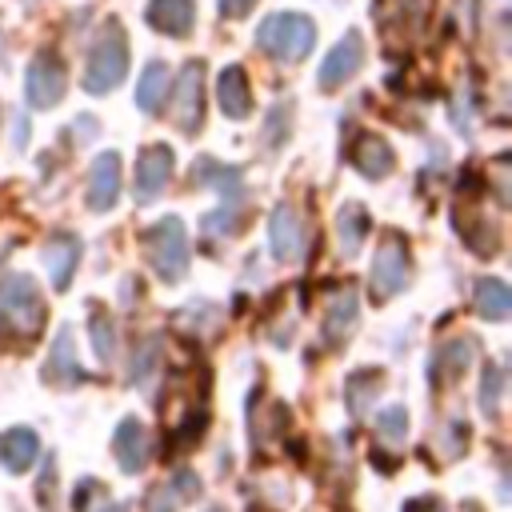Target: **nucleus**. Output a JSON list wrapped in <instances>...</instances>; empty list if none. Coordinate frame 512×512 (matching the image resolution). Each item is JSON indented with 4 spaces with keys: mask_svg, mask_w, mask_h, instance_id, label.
<instances>
[{
    "mask_svg": "<svg viewBox=\"0 0 512 512\" xmlns=\"http://www.w3.org/2000/svg\"><path fill=\"white\" fill-rule=\"evenodd\" d=\"M44 328V296L32 284V276H4L0 280V336L4 340H28Z\"/></svg>",
    "mask_w": 512,
    "mask_h": 512,
    "instance_id": "f257e3e1",
    "label": "nucleus"
},
{
    "mask_svg": "<svg viewBox=\"0 0 512 512\" xmlns=\"http://www.w3.org/2000/svg\"><path fill=\"white\" fill-rule=\"evenodd\" d=\"M128 72V36L120 28V20H104V28L96 32L92 48H88V68H84V88L104 96L112 92Z\"/></svg>",
    "mask_w": 512,
    "mask_h": 512,
    "instance_id": "f03ea898",
    "label": "nucleus"
},
{
    "mask_svg": "<svg viewBox=\"0 0 512 512\" xmlns=\"http://www.w3.org/2000/svg\"><path fill=\"white\" fill-rule=\"evenodd\" d=\"M312 44H316V28L300 12H272L256 28V48L268 52V56H276V60H284V64L304 60L312 52Z\"/></svg>",
    "mask_w": 512,
    "mask_h": 512,
    "instance_id": "7ed1b4c3",
    "label": "nucleus"
},
{
    "mask_svg": "<svg viewBox=\"0 0 512 512\" xmlns=\"http://www.w3.org/2000/svg\"><path fill=\"white\" fill-rule=\"evenodd\" d=\"M144 252H148V264L160 280L176 284L188 268V232L176 216H164L156 220L148 232H144Z\"/></svg>",
    "mask_w": 512,
    "mask_h": 512,
    "instance_id": "20e7f679",
    "label": "nucleus"
},
{
    "mask_svg": "<svg viewBox=\"0 0 512 512\" xmlns=\"http://www.w3.org/2000/svg\"><path fill=\"white\" fill-rule=\"evenodd\" d=\"M408 272H412L408 240L388 228L380 248H376V260H372V288H376V296H396L408 284Z\"/></svg>",
    "mask_w": 512,
    "mask_h": 512,
    "instance_id": "39448f33",
    "label": "nucleus"
},
{
    "mask_svg": "<svg viewBox=\"0 0 512 512\" xmlns=\"http://www.w3.org/2000/svg\"><path fill=\"white\" fill-rule=\"evenodd\" d=\"M64 84H68V76H64L60 56H56L52 48H40V52L32 56V64H28V76H24L28 104H32V108H52V104L64 96Z\"/></svg>",
    "mask_w": 512,
    "mask_h": 512,
    "instance_id": "423d86ee",
    "label": "nucleus"
},
{
    "mask_svg": "<svg viewBox=\"0 0 512 512\" xmlns=\"http://www.w3.org/2000/svg\"><path fill=\"white\" fill-rule=\"evenodd\" d=\"M168 96H176V100H172V120H176V128L188 132V136L200 132V124H204V64L192 60V64L180 72L176 92H168Z\"/></svg>",
    "mask_w": 512,
    "mask_h": 512,
    "instance_id": "0eeeda50",
    "label": "nucleus"
},
{
    "mask_svg": "<svg viewBox=\"0 0 512 512\" xmlns=\"http://www.w3.org/2000/svg\"><path fill=\"white\" fill-rule=\"evenodd\" d=\"M360 64H364V40H360V32H348V36H340V40L328 48V56L320 60L316 84H320L324 92H332V88H340L344 80H352Z\"/></svg>",
    "mask_w": 512,
    "mask_h": 512,
    "instance_id": "6e6552de",
    "label": "nucleus"
},
{
    "mask_svg": "<svg viewBox=\"0 0 512 512\" xmlns=\"http://www.w3.org/2000/svg\"><path fill=\"white\" fill-rule=\"evenodd\" d=\"M172 180V148L168 144H152L140 152L136 160V200L140 204H152Z\"/></svg>",
    "mask_w": 512,
    "mask_h": 512,
    "instance_id": "1a4fd4ad",
    "label": "nucleus"
},
{
    "mask_svg": "<svg viewBox=\"0 0 512 512\" xmlns=\"http://www.w3.org/2000/svg\"><path fill=\"white\" fill-rule=\"evenodd\" d=\"M120 200V156L116 152H100L88 176V208L108 212Z\"/></svg>",
    "mask_w": 512,
    "mask_h": 512,
    "instance_id": "9d476101",
    "label": "nucleus"
},
{
    "mask_svg": "<svg viewBox=\"0 0 512 512\" xmlns=\"http://www.w3.org/2000/svg\"><path fill=\"white\" fill-rule=\"evenodd\" d=\"M216 104L232 120H244L252 112V88H248V76H244L240 64H228L220 72V80H216Z\"/></svg>",
    "mask_w": 512,
    "mask_h": 512,
    "instance_id": "9b49d317",
    "label": "nucleus"
},
{
    "mask_svg": "<svg viewBox=\"0 0 512 512\" xmlns=\"http://www.w3.org/2000/svg\"><path fill=\"white\" fill-rule=\"evenodd\" d=\"M356 308H360V300H356L352 288H348V292H336V296L328 300V312H324V324H320L324 344L340 348V344L348 340V332H352V324H356Z\"/></svg>",
    "mask_w": 512,
    "mask_h": 512,
    "instance_id": "f8f14e48",
    "label": "nucleus"
},
{
    "mask_svg": "<svg viewBox=\"0 0 512 512\" xmlns=\"http://www.w3.org/2000/svg\"><path fill=\"white\" fill-rule=\"evenodd\" d=\"M272 252L280 256V260H296L300 252H304V224H300V216H296V208H288V204H280L276 212H272Z\"/></svg>",
    "mask_w": 512,
    "mask_h": 512,
    "instance_id": "ddd939ff",
    "label": "nucleus"
},
{
    "mask_svg": "<svg viewBox=\"0 0 512 512\" xmlns=\"http://www.w3.org/2000/svg\"><path fill=\"white\" fill-rule=\"evenodd\" d=\"M116 464L124 472H140L148 464V432L136 416L120 420V428H116Z\"/></svg>",
    "mask_w": 512,
    "mask_h": 512,
    "instance_id": "4468645a",
    "label": "nucleus"
},
{
    "mask_svg": "<svg viewBox=\"0 0 512 512\" xmlns=\"http://www.w3.org/2000/svg\"><path fill=\"white\" fill-rule=\"evenodd\" d=\"M148 24L160 28L164 36H188L192 20H196V4L192 0H152L148 4Z\"/></svg>",
    "mask_w": 512,
    "mask_h": 512,
    "instance_id": "2eb2a0df",
    "label": "nucleus"
},
{
    "mask_svg": "<svg viewBox=\"0 0 512 512\" xmlns=\"http://www.w3.org/2000/svg\"><path fill=\"white\" fill-rule=\"evenodd\" d=\"M76 260H80V240L72 232H56L48 244H44V264L52 272V284L64 288L76 272Z\"/></svg>",
    "mask_w": 512,
    "mask_h": 512,
    "instance_id": "dca6fc26",
    "label": "nucleus"
},
{
    "mask_svg": "<svg viewBox=\"0 0 512 512\" xmlns=\"http://www.w3.org/2000/svg\"><path fill=\"white\" fill-rule=\"evenodd\" d=\"M36 456H40V440L32 428H8L0 436V464L8 472H28Z\"/></svg>",
    "mask_w": 512,
    "mask_h": 512,
    "instance_id": "f3484780",
    "label": "nucleus"
},
{
    "mask_svg": "<svg viewBox=\"0 0 512 512\" xmlns=\"http://www.w3.org/2000/svg\"><path fill=\"white\" fill-rule=\"evenodd\" d=\"M44 380H56V384H80L84 380V368L76 360V348H72V332L68 328L52 344V356L44 364Z\"/></svg>",
    "mask_w": 512,
    "mask_h": 512,
    "instance_id": "a211bd4d",
    "label": "nucleus"
},
{
    "mask_svg": "<svg viewBox=\"0 0 512 512\" xmlns=\"http://www.w3.org/2000/svg\"><path fill=\"white\" fill-rule=\"evenodd\" d=\"M352 164L364 172V176H388L392 172V148L384 144V136H376V132H364L360 140H356V148H352Z\"/></svg>",
    "mask_w": 512,
    "mask_h": 512,
    "instance_id": "6ab92c4d",
    "label": "nucleus"
},
{
    "mask_svg": "<svg viewBox=\"0 0 512 512\" xmlns=\"http://www.w3.org/2000/svg\"><path fill=\"white\" fill-rule=\"evenodd\" d=\"M168 92H172V72H168L164 60H152V64L144 68L140 84H136V104H140L144 112H160V104L168 100Z\"/></svg>",
    "mask_w": 512,
    "mask_h": 512,
    "instance_id": "aec40b11",
    "label": "nucleus"
},
{
    "mask_svg": "<svg viewBox=\"0 0 512 512\" xmlns=\"http://www.w3.org/2000/svg\"><path fill=\"white\" fill-rule=\"evenodd\" d=\"M476 308L484 320H504L512 308V292L504 280H480L476 284Z\"/></svg>",
    "mask_w": 512,
    "mask_h": 512,
    "instance_id": "412c9836",
    "label": "nucleus"
},
{
    "mask_svg": "<svg viewBox=\"0 0 512 512\" xmlns=\"http://www.w3.org/2000/svg\"><path fill=\"white\" fill-rule=\"evenodd\" d=\"M336 228H340V252H356L368 232V212L360 204H348V208H340Z\"/></svg>",
    "mask_w": 512,
    "mask_h": 512,
    "instance_id": "4be33fe9",
    "label": "nucleus"
},
{
    "mask_svg": "<svg viewBox=\"0 0 512 512\" xmlns=\"http://www.w3.org/2000/svg\"><path fill=\"white\" fill-rule=\"evenodd\" d=\"M376 380H380L376 368H364V372H356V376L348 380V408H352V416H364L368 400L376 396Z\"/></svg>",
    "mask_w": 512,
    "mask_h": 512,
    "instance_id": "5701e85b",
    "label": "nucleus"
},
{
    "mask_svg": "<svg viewBox=\"0 0 512 512\" xmlns=\"http://www.w3.org/2000/svg\"><path fill=\"white\" fill-rule=\"evenodd\" d=\"M376 428H380V436L384 440H404V432H408V412L400 408V404H392V408H384V412H376Z\"/></svg>",
    "mask_w": 512,
    "mask_h": 512,
    "instance_id": "b1692460",
    "label": "nucleus"
},
{
    "mask_svg": "<svg viewBox=\"0 0 512 512\" xmlns=\"http://www.w3.org/2000/svg\"><path fill=\"white\" fill-rule=\"evenodd\" d=\"M88 332H92V348L100 352V360H112V356H116V340H112V320H108L104 312H96V316H92V324H88Z\"/></svg>",
    "mask_w": 512,
    "mask_h": 512,
    "instance_id": "393cba45",
    "label": "nucleus"
},
{
    "mask_svg": "<svg viewBox=\"0 0 512 512\" xmlns=\"http://www.w3.org/2000/svg\"><path fill=\"white\" fill-rule=\"evenodd\" d=\"M440 364L448 368V376H460L468 364H472V344L468 340H452L440 348Z\"/></svg>",
    "mask_w": 512,
    "mask_h": 512,
    "instance_id": "a878e982",
    "label": "nucleus"
},
{
    "mask_svg": "<svg viewBox=\"0 0 512 512\" xmlns=\"http://www.w3.org/2000/svg\"><path fill=\"white\" fill-rule=\"evenodd\" d=\"M496 400H500V368L496 364H484V396H480V408L492 416L496 412Z\"/></svg>",
    "mask_w": 512,
    "mask_h": 512,
    "instance_id": "bb28decb",
    "label": "nucleus"
},
{
    "mask_svg": "<svg viewBox=\"0 0 512 512\" xmlns=\"http://www.w3.org/2000/svg\"><path fill=\"white\" fill-rule=\"evenodd\" d=\"M252 4H256V0H220L216 8H220V16H224V20H240V16H248V12H252Z\"/></svg>",
    "mask_w": 512,
    "mask_h": 512,
    "instance_id": "cd10ccee",
    "label": "nucleus"
},
{
    "mask_svg": "<svg viewBox=\"0 0 512 512\" xmlns=\"http://www.w3.org/2000/svg\"><path fill=\"white\" fill-rule=\"evenodd\" d=\"M404 512H448V508H444L436 496H416V500L404 504Z\"/></svg>",
    "mask_w": 512,
    "mask_h": 512,
    "instance_id": "c85d7f7f",
    "label": "nucleus"
},
{
    "mask_svg": "<svg viewBox=\"0 0 512 512\" xmlns=\"http://www.w3.org/2000/svg\"><path fill=\"white\" fill-rule=\"evenodd\" d=\"M280 116H284V104H276V108H272V116H268V144H276V140H280V132H284V128H280Z\"/></svg>",
    "mask_w": 512,
    "mask_h": 512,
    "instance_id": "c756f323",
    "label": "nucleus"
}]
</instances>
